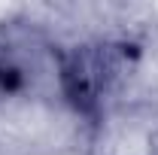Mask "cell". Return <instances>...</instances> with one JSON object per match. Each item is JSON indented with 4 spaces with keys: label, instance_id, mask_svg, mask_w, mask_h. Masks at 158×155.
I'll return each mask as SVG.
<instances>
[{
    "label": "cell",
    "instance_id": "cell-2",
    "mask_svg": "<svg viewBox=\"0 0 158 155\" xmlns=\"http://www.w3.org/2000/svg\"><path fill=\"white\" fill-rule=\"evenodd\" d=\"M55 43L34 21L9 19L0 24V100L24 97L40 82V70L55 67Z\"/></svg>",
    "mask_w": 158,
    "mask_h": 155
},
{
    "label": "cell",
    "instance_id": "cell-1",
    "mask_svg": "<svg viewBox=\"0 0 158 155\" xmlns=\"http://www.w3.org/2000/svg\"><path fill=\"white\" fill-rule=\"evenodd\" d=\"M143 46L131 37H88L55 49V91L58 97L98 128L116 110L128 76L137 70Z\"/></svg>",
    "mask_w": 158,
    "mask_h": 155
}]
</instances>
